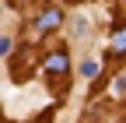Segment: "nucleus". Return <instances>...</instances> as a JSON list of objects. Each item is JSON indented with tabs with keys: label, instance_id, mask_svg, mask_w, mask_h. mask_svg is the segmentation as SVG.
<instances>
[{
	"label": "nucleus",
	"instance_id": "obj_1",
	"mask_svg": "<svg viewBox=\"0 0 126 123\" xmlns=\"http://www.w3.org/2000/svg\"><path fill=\"white\" fill-rule=\"evenodd\" d=\"M67 67H70V56H67V49H56V53H49V60H46V70H49V74H67Z\"/></svg>",
	"mask_w": 126,
	"mask_h": 123
},
{
	"label": "nucleus",
	"instance_id": "obj_2",
	"mask_svg": "<svg viewBox=\"0 0 126 123\" xmlns=\"http://www.w3.org/2000/svg\"><path fill=\"white\" fill-rule=\"evenodd\" d=\"M60 21H63V14L56 11V7H49V11H42V18H39V32H53V28H60Z\"/></svg>",
	"mask_w": 126,
	"mask_h": 123
},
{
	"label": "nucleus",
	"instance_id": "obj_3",
	"mask_svg": "<svg viewBox=\"0 0 126 123\" xmlns=\"http://www.w3.org/2000/svg\"><path fill=\"white\" fill-rule=\"evenodd\" d=\"M112 56H126V25L112 28Z\"/></svg>",
	"mask_w": 126,
	"mask_h": 123
},
{
	"label": "nucleus",
	"instance_id": "obj_4",
	"mask_svg": "<svg viewBox=\"0 0 126 123\" xmlns=\"http://www.w3.org/2000/svg\"><path fill=\"white\" fill-rule=\"evenodd\" d=\"M81 74H84V78H94V74H98V63H94V60H84V63H81Z\"/></svg>",
	"mask_w": 126,
	"mask_h": 123
},
{
	"label": "nucleus",
	"instance_id": "obj_5",
	"mask_svg": "<svg viewBox=\"0 0 126 123\" xmlns=\"http://www.w3.org/2000/svg\"><path fill=\"white\" fill-rule=\"evenodd\" d=\"M11 46H14V42H11L7 35H0V56H7V53H11Z\"/></svg>",
	"mask_w": 126,
	"mask_h": 123
},
{
	"label": "nucleus",
	"instance_id": "obj_6",
	"mask_svg": "<svg viewBox=\"0 0 126 123\" xmlns=\"http://www.w3.org/2000/svg\"><path fill=\"white\" fill-rule=\"evenodd\" d=\"M74 32L77 35H88V21H74Z\"/></svg>",
	"mask_w": 126,
	"mask_h": 123
},
{
	"label": "nucleus",
	"instance_id": "obj_7",
	"mask_svg": "<svg viewBox=\"0 0 126 123\" xmlns=\"http://www.w3.org/2000/svg\"><path fill=\"white\" fill-rule=\"evenodd\" d=\"M116 95H126V74H123L119 81H116Z\"/></svg>",
	"mask_w": 126,
	"mask_h": 123
}]
</instances>
